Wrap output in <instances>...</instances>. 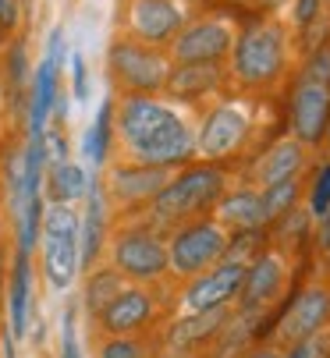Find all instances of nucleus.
Returning a JSON list of instances; mask_svg holds the SVG:
<instances>
[{"mask_svg": "<svg viewBox=\"0 0 330 358\" xmlns=\"http://www.w3.org/2000/svg\"><path fill=\"white\" fill-rule=\"evenodd\" d=\"M284 287V259L277 252H259L256 259L245 266V280H242V309L245 313H256L263 309L266 301H273Z\"/></svg>", "mask_w": 330, "mask_h": 358, "instance_id": "nucleus-18", "label": "nucleus"}, {"mask_svg": "<svg viewBox=\"0 0 330 358\" xmlns=\"http://www.w3.org/2000/svg\"><path fill=\"white\" fill-rule=\"evenodd\" d=\"M330 320V291L326 287H305L295 301L291 309L284 313V320L277 323V330H273V341L291 348L312 334L323 330V323Z\"/></svg>", "mask_w": 330, "mask_h": 358, "instance_id": "nucleus-15", "label": "nucleus"}, {"mask_svg": "<svg viewBox=\"0 0 330 358\" xmlns=\"http://www.w3.org/2000/svg\"><path fill=\"white\" fill-rule=\"evenodd\" d=\"M8 305H11V337L18 341L29 334V305H32V255L29 252H15Z\"/></svg>", "mask_w": 330, "mask_h": 358, "instance_id": "nucleus-21", "label": "nucleus"}, {"mask_svg": "<svg viewBox=\"0 0 330 358\" xmlns=\"http://www.w3.org/2000/svg\"><path fill=\"white\" fill-rule=\"evenodd\" d=\"M326 358H330V355H326Z\"/></svg>", "mask_w": 330, "mask_h": 358, "instance_id": "nucleus-40", "label": "nucleus"}, {"mask_svg": "<svg viewBox=\"0 0 330 358\" xmlns=\"http://www.w3.org/2000/svg\"><path fill=\"white\" fill-rule=\"evenodd\" d=\"M235 46V32L228 22L220 18H202L185 25L174 43H171V54L178 64H220Z\"/></svg>", "mask_w": 330, "mask_h": 358, "instance_id": "nucleus-11", "label": "nucleus"}, {"mask_svg": "<svg viewBox=\"0 0 330 358\" xmlns=\"http://www.w3.org/2000/svg\"><path fill=\"white\" fill-rule=\"evenodd\" d=\"M323 138H326V145H330V124H326V135H323Z\"/></svg>", "mask_w": 330, "mask_h": 358, "instance_id": "nucleus-38", "label": "nucleus"}, {"mask_svg": "<svg viewBox=\"0 0 330 358\" xmlns=\"http://www.w3.org/2000/svg\"><path fill=\"white\" fill-rule=\"evenodd\" d=\"M330 210V164L316 174V181H312V192H309V213L319 220L323 213Z\"/></svg>", "mask_w": 330, "mask_h": 358, "instance_id": "nucleus-29", "label": "nucleus"}, {"mask_svg": "<svg viewBox=\"0 0 330 358\" xmlns=\"http://www.w3.org/2000/svg\"><path fill=\"white\" fill-rule=\"evenodd\" d=\"M156 316V301L146 287H121L114 294V301L96 316L99 330L106 337H132L139 330H146Z\"/></svg>", "mask_w": 330, "mask_h": 358, "instance_id": "nucleus-14", "label": "nucleus"}, {"mask_svg": "<svg viewBox=\"0 0 330 358\" xmlns=\"http://www.w3.org/2000/svg\"><path fill=\"white\" fill-rule=\"evenodd\" d=\"M61 57H64V32L53 29L50 46H46V61L36 71L32 82V99H29V135H43L50 110H53V96H57V78H61Z\"/></svg>", "mask_w": 330, "mask_h": 358, "instance_id": "nucleus-16", "label": "nucleus"}, {"mask_svg": "<svg viewBox=\"0 0 330 358\" xmlns=\"http://www.w3.org/2000/svg\"><path fill=\"white\" fill-rule=\"evenodd\" d=\"M249 131H252V117H249L245 103H231V99L228 103H216L206 114V121L195 135V152L202 160L235 157V152L245 145Z\"/></svg>", "mask_w": 330, "mask_h": 358, "instance_id": "nucleus-9", "label": "nucleus"}, {"mask_svg": "<svg viewBox=\"0 0 330 358\" xmlns=\"http://www.w3.org/2000/svg\"><path fill=\"white\" fill-rule=\"evenodd\" d=\"M171 75V57L160 46L139 39H114L106 50V78L118 96H153L163 92Z\"/></svg>", "mask_w": 330, "mask_h": 358, "instance_id": "nucleus-3", "label": "nucleus"}, {"mask_svg": "<svg viewBox=\"0 0 330 358\" xmlns=\"http://www.w3.org/2000/svg\"><path fill=\"white\" fill-rule=\"evenodd\" d=\"M96 358H146V348L135 337H106Z\"/></svg>", "mask_w": 330, "mask_h": 358, "instance_id": "nucleus-28", "label": "nucleus"}, {"mask_svg": "<svg viewBox=\"0 0 330 358\" xmlns=\"http://www.w3.org/2000/svg\"><path fill=\"white\" fill-rule=\"evenodd\" d=\"M231 234L224 224L216 220H188L174 231L171 245H167V259H171V273L178 277H199L209 266H216L228 255Z\"/></svg>", "mask_w": 330, "mask_h": 358, "instance_id": "nucleus-6", "label": "nucleus"}, {"mask_svg": "<svg viewBox=\"0 0 330 358\" xmlns=\"http://www.w3.org/2000/svg\"><path fill=\"white\" fill-rule=\"evenodd\" d=\"M110 259H114V270L128 280L139 284H153L163 273L171 270L167 259V245L160 241V234L146 224L139 227H125L114 234V245H110Z\"/></svg>", "mask_w": 330, "mask_h": 358, "instance_id": "nucleus-7", "label": "nucleus"}, {"mask_svg": "<svg viewBox=\"0 0 330 358\" xmlns=\"http://www.w3.org/2000/svg\"><path fill=\"white\" fill-rule=\"evenodd\" d=\"M61 358H82V344L75 334V309H68L61 320Z\"/></svg>", "mask_w": 330, "mask_h": 358, "instance_id": "nucleus-30", "label": "nucleus"}, {"mask_svg": "<svg viewBox=\"0 0 330 358\" xmlns=\"http://www.w3.org/2000/svg\"><path fill=\"white\" fill-rule=\"evenodd\" d=\"M235 57H231V71L242 85L249 89H263L273 85L284 75L288 64V36L277 22H256L252 29H245L235 39Z\"/></svg>", "mask_w": 330, "mask_h": 358, "instance_id": "nucleus-4", "label": "nucleus"}, {"mask_svg": "<svg viewBox=\"0 0 330 358\" xmlns=\"http://www.w3.org/2000/svg\"><path fill=\"white\" fill-rule=\"evenodd\" d=\"M259 195H263V217H266V224H270V220H277V217L295 213L298 195H302V181H298V178L277 181V185H270V188H259Z\"/></svg>", "mask_w": 330, "mask_h": 358, "instance_id": "nucleus-27", "label": "nucleus"}, {"mask_svg": "<svg viewBox=\"0 0 330 358\" xmlns=\"http://www.w3.org/2000/svg\"><path fill=\"white\" fill-rule=\"evenodd\" d=\"M319 248L330 252V210L319 217Z\"/></svg>", "mask_w": 330, "mask_h": 358, "instance_id": "nucleus-35", "label": "nucleus"}, {"mask_svg": "<svg viewBox=\"0 0 330 358\" xmlns=\"http://www.w3.org/2000/svg\"><path fill=\"white\" fill-rule=\"evenodd\" d=\"M121 273L114 266H103V270H92L89 280H85V313L96 320L110 301H114V294L121 291Z\"/></svg>", "mask_w": 330, "mask_h": 358, "instance_id": "nucleus-26", "label": "nucleus"}, {"mask_svg": "<svg viewBox=\"0 0 330 358\" xmlns=\"http://www.w3.org/2000/svg\"><path fill=\"white\" fill-rule=\"evenodd\" d=\"M171 167H146V164H118L110 171V181L103 185L106 188V199H114L121 210H139V206H149V199L171 181Z\"/></svg>", "mask_w": 330, "mask_h": 358, "instance_id": "nucleus-13", "label": "nucleus"}, {"mask_svg": "<svg viewBox=\"0 0 330 358\" xmlns=\"http://www.w3.org/2000/svg\"><path fill=\"white\" fill-rule=\"evenodd\" d=\"M110 238V210H106V188L92 185L85 195V210L78 217V270H92L99 252Z\"/></svg>", "mask_w": 330, "mask_h": 358, "instance_id": "nucleus-17", "label": "nucleus"}, {"mask_svg": "<svg viewBox=\"0 0 330 358\" xmlns=\"http://www.w3.org/2000/svg\"><path fill=\"white\" fill-rule=\"evenodd\" d=\"M4 358H15V351H11V341H8V348H4Z\"/></svg>", "mask_w": 330, "mask_h": 358, "instance_id": "nucleus-36", "label": "nucleus"}, {"mask_svg": "<svg viewBox=\"0 0 330 358\" xmlns=\"http://www.w3.org/2000/svg\"><path fill=\"white\" fill-rule=\"evenodd\" d=\"M263 4H270V8H277V4H284V0H263Z\"/></svg>", "mask_w": 330, "mask_h": 358, "instance_id": "nucleus-37", "label": "nucleus"}, {"mask_svg": "<svg viewBox=\"0 0 330 358\" xmlns=\"http://www.w3.org/2000/svg\"><path fill=\"white\" fill-rule=\"evenodd\" d=\"M71 92L75 99H89V71H85V57L82 54H71Z\"/></svg>", "mask_w": 330, "mask_h": 358, "instance_id": "nucleus-32", "label": "nucleus"}, {"mask_svg": "<svg viewBox=\"0 0 330 358\" xmlns=\"http://www.w3.org/2000/svg\"><path fill=\"white\" fill-rule=\"evenodd\" d=\"M224 188H228L224 171L213 164H195V167L171 174V181L149 199L146 210H149L153 224H160V227H181V224L195 220L206 206H216Z\"/></svg>", "mask_w": 330, "mask_h": 358, "instance_id": "nucleus-2", "label": "nucleus"}, {"mask_svg": "<svg viewBox=\"0 0 330 358\" xmlns=\"http://www.w3.org/2000/svg\"><path fill=\"white\" fill-rule=\"evenodd\" d=\"M121 25H125V39L163 46V43H174V36L185 29V11L178 0H125Z\"/></svg>", "mask_w": 330, "mask_h": 358, "instance_id": "nucleus-8", "label": "nucleus"}, {"mask_svg": "<svg viewBox=\"0 0 330 358\" xmlns=\"http://www.w3.org/2000/svg\"><path fill=\"white\" fill-rule=\"evenodd\" d=\"M305 167V145L298 138H277L266 152H259V160L249 171V181L256 188H270L277 181H291L298 178Z\"/></svg>", "mask_w": 330, "mask_h": 358, "instance_id": "nucleus-19", "label": "nucleus"}, {"mask_svg": "<svg viewBox=\"0 0 330 358\" xmlns=\"http://www.w3.org/2000/svg\"><path fill=\"white\" fill-rule=\"evenodd\" d=\"M220 89V64H178L167 75L163 92L174 99H199Z\"/></svg>", "mask_w": 330, "mask_h": 358, "instance_id": "nucleus-22", "label": "nucleus"}, {"mask_svg": "<svg viewBox=\"0 0 330 358\" xmlns=\"http://www.w3.org/2000/svg\"><path fill=\"white\" fill-rule=\"evenodd\" d=\"M43 185H46L50 202H64V206H75L78 199L89 195L92 178H89V171H85L82 164L64 160V164H50V174H46Z\"/></svg>", "mask_w": 330, "mask_h": 358, "instance_id": "nucleus-23", "label": "nucleus"}, {"mask_svg": "<svg viewBox=\"0 0 330 358\" xmlns=\"http://www.w3.org/2000/svg\"><path fill=\"white\" fill-rule=\"evenodd\" d=\"M319 4L323 0H295V22L298 25H312L316 15H319Z\"/></svg>", "mask_w": 330, "mask_h": 358, "instance_id": "nucleus-33", "label": "nucleus"}, {"mask_svg": "<svg viewBox=\"0 0 330 358\" xmlns=\"http://www.w3.org/2000/svg\"><path fill=\"white\" fill-rule=\"evenodd\" d=\"M224 327H228V309L192 313V316H185V320H178V323H174V330H171V348H181V351H188V348L202 344L206 337L220 334Z\"/></svg>", "mask_w": 330, "mask_h": 358, "instance_id": "nucleus-24", "label": "nucleus"}, {"mask_svg": "<svg viewBox=\"0 0 330 358\" xmlns=\"http://www.w3.org/2000/svg\"><path fill=\"white\" fill-rule=\"evenodd\" d=\"M326 341L319 337V334H312V337H305V341H298V344H291L288 351H284V358H326Z\"/></svg>", "mask_w": 330, "mask_h": 358, "instance_id": "nucleus-31", "label": "nucleus"}, {"mask_svg": "<svg viewBox=\"0 0 330 358\" xmlns=\"http://www.w3.org/2000/svg\"><path fill=\"white\" fill-rule=\"evenodd\" d=\"M114 107H118L114 99H103L92 124H89V131L82 135V152H85V160L96 164V167L106 164V152H110V145H114Z\"/></svg>", "mask_w": 330, "mask_h": 358, "instance_id": "nucleus-25", "label": "nucleus"}, {"mask_svg": "<svg viewBox=\"0 0 330 358\" xmlns=\"http://www.w3.org/2000/svg\"><path fill=\"white\" fill-rule=\"evenodd\" d=\"M330 124V85L305 75L291 92V138L316 145Z\"/></svg>", "mask_w": 330, "mask_h": 358, "instance_id": "nucleus-12", "label": "nucleus"}, {"mask_svg": "<svg viewBox=\"0 0 330 358\" xmlns=\"http://www.w3.org/2000/svg\"><path fill=\"white\" fill-rule=\"evenodd\" d=\"M114 131L128 164L174 171L195 157V131L185 114L153 96H121L114 107Z\"/></svg>", "mask_w": 330, "mask_h": 358, "instance_id": "nucleus-1", "label": "nucleus"}, {"mask_svg": "<svg viewBox=\"0 0 330 358\" xmlns=\"http://www.w3.org/2000/svg\"><path fill=\"white\" fill-rule=\"evenodd\" d=\"M216 224L235 227V231L263 227L266 217H263V195H259V188H238V192L220 195V202H216Z\"/></svg>", "mask_w": 330, "mask_h": 358, "instance_id": "nucleus-20", "label": "nucleus"}, {"mask_svg": "<svg viewBox=\"0 0 330 358\" xmlns=\"http://www.w3.org/2000/svg\"><path fill=\"white\" fill-rule=\"evenodd\" d=\"M0 238H4V234H0Z\"/></svg>", "mask_w": 330, "mask_h": 358, "instance_id": "nucleus-39", "label": "nucleus"}, {"mask_svg": "<svg viewBox=\"0 0 330 358\" xmlns=\"http://www.w3.org/2000/svg\"><path fill=\"white\" fill-rule=\"evenodd\" d=\"M245 259H231L224 255L216 266H209L206 273L192 277L188 291H185V309L188 313H209V309H228L238 298L242 280H245Z\"/></svg>", "mask_w": 330, "mask_h": 358, "instance_id": "nucleus-10", "label": "nucleus"}, {"mask_svg": "<svg viewBox=\"0 0 330 358\" xmlns=\"http://www.w3.org/2000/svg\"><path fill=\"white\" fill-rule=\"evenodd\" d=\"M18 25V0H0V29Z\"/></svg>", "mask_w": 330, "mask_h": 358, "instance_id": "nucleus-34", "label": "nucleus"}, {"mask_svg": "<svg viewBox=\"0 0 330 358\" xmlns=\"http://www.w3.org/2000/svg\"><path fill=\"white\" fill-rule=\"evenodd\" d=\"M39 248H43V277L53 291H64L78 277V210L64 202H50L43 210V231H39Z\"/></svg>", "mask_w": 330, "mask_h": 358, "instance_id": "nucleus-5", "label": "nucleus"}]
</instances>
